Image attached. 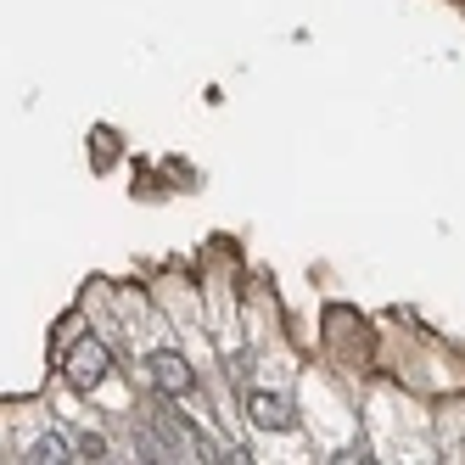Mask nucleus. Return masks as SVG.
<instances>
[{
	"label": "nucleus",
	"instance_id": "f257e3e1",
	"mask_svg": "<svg viewBox=\"0 0 465 465\" xmlns=\"http://www.w3.org/2000/svg\"><path fill=\"white\" fill-rule=\"evenodd\" d=\"M107 376H113V353H107V342H95V337L74 342V353H68V381H74L79 392H95Z\"/></svg>",
	"mask_w": 465,
	"mask_h": 465
},
{
	"label": "nucleus",
	"instance_id": "39448f33",
	"mask_svg": "<svg viewBox=\"0 0 465 465\" xmlns=\"http://www.w3.org/2000/svg\"><path fill=\"white\" fill-rule=\"evenodd\" d=\"M35 460H40V465H62V460H74V454H68V438H62V431H45V438L35 443Z\"/></svg>",
	"mask_w": 465,
	"mask_h": 465
},
{
	"label": "nucleus",
	"instance_id": "7ed1b4c3",
	"mask_svg": "<svg viewBox=\"0 0 465 465\" xmlns=\"http://www.w3.org/2000/svg\"><path fill=\"white\" fill-rule=\"evenodd\" d=\"M247 415H252V426H263V431H292V426H297L292 398H281V392H252V398H247Z\"/></svg>",
	"mask_w": 465,
	"mask_h": 465
},
{
	"label": "nucleus",
	"instance_id": "f03ea898",
	"mask_svg": "<svg viewBox=\"0 0 465 465\" xmlns=\"http://www.w3.org/2000/svg\"><path fill=\"white\" fill-rule=\"evenodd\" d=\"M152 426H157V438H163V443H174V449L185 443L196 460H213V443H208V438H203V431H196L191 420H180L174 410H157V420H152Z\"/></svg>",
	"mask_w": 465,
	"mask_h": 465
},
{
	"label": "nucleus",
	"instance_id": "423d86ee",
	"mask_svg": "<svg viewBox=\"0 0 465 465\" xmlns=\"http://www.w3.org/2000/svg\"><path fill=\"white\" fill-rule=\"evenodd\" d=\"M79 460H107V443L90 431V438H79Z\"/></svg>",
	"mask_w": 465,
	"mask_h": 465
},
{
	"label": "nucleus",
	"instance_id": "20e7f679",
	"mask_svg": "<svg viewBox=\"0 0 465 465\" xmlns=\"http://www.w3.org/2000/svg\"><path fill=\"white\" fill-rule=\"evenodd\" d=\"M146 376H152L157 392H169V398H174V392L191 387V364H185L180 353H152V359H146Z\"/></svg>",
	"mask_w": 465,
	"mask_h": 465
}]
</instances>
